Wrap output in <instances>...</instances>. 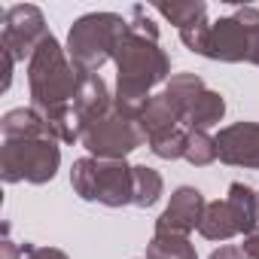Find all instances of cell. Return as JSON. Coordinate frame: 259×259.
Here are the masks:
<instances>
[{
    "label": "cell",
    "instance_id": "cell-26",
    "mask_svg": "<svg viewBox=\"0 0 259 259\" xmlns=\"http://www.w3.org/2000/svg\"><path fill=\"white\" fill-rule=\"evenodd\" d=\"M22 256V247H16L10 238H4V244H0V259H19Z\"/></svg>",
    "mask_w": 259,
    "mask_h": 259
},
{
    "label": "cell",
    "instance_id": "cell-17",
    "mask_svg": "<svg viewBox=\"0 0 259 259\" xmlns=\"http://www.w3.org/2000/svg\"><path fill=\"white\" fill-rule=\"evenodd\" d=\"M207 85H204V79L198 76V73H177V76H171L168 79V85H165V95H168V101L180 110V116L189 110V104L204 92Z\"/></svg>",
    "mask_w": 259,
    "mask_h": 259
},
{
    "label": "cell",
    "instance_id": "cell-13",
    "mask_svg": "<svg viewBox=\"0 0 259 259\" xmlns=\"http://www.w3.org/2000/svg\"><path fill=\"white\" fill-rule=\"evenodd\" d=\"M138 125H141V132L147 141L153 138H162L168 132H177V128H183V116L180 110L168 101V95H150V101L141 107L138 113Z\"/></svg>",
    "mask_w": 259,
    "mask_h": 259
},
{
    "label": "cell",
    "instance_id": "cell-20",
    "mask_svg": "<svg viewBox=\"0 0 259 259\" xmlns=\"http://www.w3.org/2000/svg\"><path fill=\"white\" fill-rule=\"evenodd\" d=\"M183 159H186L189 165H195V168H204V165L217 162V159H220V153H217V138H210L207 132H189V135H186V153H183Z\"/></svg>",
    "mask_w": 259,
    "mask_h": 259
},
{
    "label": "cell",
    "instance_id": "cell-3",
    "mask_svg": "<svg viewBox=\"0 0 259 259\" xmlns=\"http://www.w3.org/2000/svg\"><path fill=\"white\" fill-rule=\"evenodd\" d=\"M135 165L125 159H76L70 168V186L82 201H98L104 207H125L135 201Z\"/></svg>",
    "mask_w": 259,
    "mask_h": 259
},
{
    "label": "cell",
    "instance_id": "cell-10",
    "mask_svg": "<svg viewBox=\"0 0 259 259\" xmlns=\"http://www.w3.org/2000/svg\"><path fill=\"white\" fill-rule=\"evenodd\" d=\"M204 195L195 189V186H180L171 192V201L165 207V213L156 220V232L162 235H186L195 232L201 226V217H204Z\"/></svg>",
    "mask_w": 259,
    "mask_h": 259
},
{
    "label": "cell",
    "instance_id": "cell-22",
    "mask_svg": "<svg viewBox=\"0 0 259 259\" xmlns=\"http://www.w3.org/2000/svg\"><path fill=\"white\" fill-rule=\"evenodd\" d=\"M22 259H67V253H61V250H55V247L25 244V247H22Z\"/></svg>",
    "mask_w": 259,
    "mask_h": 259
},
{
    "label": "cell",
    "instance_id": "cell-2",
    "mask_svg": "<svg viewBox=\"0 0 259 259\" xmlns=\"http://www.w3.org/2000/svg\"><path fill=\"white\" fill-rule=\"evenodd\" d=\"M28 85H31L34 110L40 116L73 107L76 85H79V70L70 64L61 43L52 34L37 46V52L28 61Z\"/></svg>",
    "mask_w": 259,
    "mask_h": 259
},
{
    "label": "cell",
    "instance_id": "cell-7",
    "mask_svg": "<svg viewBox=\"0 0 259 259\" xmlns=\"http://www.w3.org/2000/svg\"><path fill=\"white\" fill-rule=\"evenodd\" d=\"M204 58L213 61H253L259 64V10L244 7L229 19L210 25Z\"/></svg>",
    "mask_w": 259,
    "mask_h": 259
},
{
    "label": "cell",
    "instance_id": "cell-25",
    "mask_svg": "<svg viewBox=\"0 0 259 259\" xmlns=\"http://www.w3.org/2000/svg\"><path fill=\"white\" fill-rule=\"evenodd\" d=\"M241 247H244V253H247L250 259H259V226H256L250 235H244V244H241Z\"/></svg>",
    "mask_w": 259,
    "mask_h": 259
},
{
    "label": "cell",
    "instance_id": "cell-5",
    "mask_svg": "<svg viewBox=\"0 0 259 259\" xmlns=\"http://www.w3.org/2000/svg\"><path fill=\"white\" fill-rule=\"evenodd\" d=\"M61 150L52 138H22L4 141L0 147V177L4 183H49L58 174Z\"/></svg>",
    "mask_w": 259,
    "mask_h": 259
},
{
    "label": "cell",
    "instance_id": "cell-6",
    "mask_svg": "<svg viewBox=\"0 0 259 259\" xmlns=\"http://www.w3.org/2000/svg\"><path fill=\"white\" fill-rule=\"evenodd\" d=\"M259 217V192L244 183H232L223 201H210L204 207L198 235L207 241H229L235 235H250Z\"/></svg>",
    "mask_w": 259,
    "mask_h": 259
},
{
    "label": "cell",
    "instance_id": "cell-23",
    "mask_svg": "<svg viewBox=\"0 0 259 259\" xmlns=\"http://www.w3.org/2000/svg\"><path fill=\"white\" fill-rule=\"evenodd\" d=\"M210 259H250V256H247L244 247H238V244H223L220 250L210 253Z\"/></svg>",
    "mask_w": 259,
    "mask_h": 259
},
{
    "label": "cell",
    "instance_id": "cell-15",
    "mask_svg": "<svg viewBox=\"0 0 259 259\" xmlns=\"http://www.w3.org/2000/svg\"><path fill=\"white\" fill-rule=\"evenodd\" d=\"M0 135L4 141H22V138H49L46 122L34 107H19L10 110L4 119H0Z\"/></svg>",
    "mask_w": 259,
    "mask_h": 259
},
{
    "label": "cell",
    "instance_id": "cell-4",
    "mask_svg": "<svg viewBox=\"0 0 259 259\" xmlns=\"http://www.w3.org/2000/svg\"><path fill=\"white\" fill-rule=\"evenodd\" d=\"M128 31V22L116 13H89L73 22L67 34V58L79 73H98Z\"/></svg>",
    "mask_w": 259,
    "mask_h": 259
},
{
    "label": "cell",
    "instance_id": "cell-14",
    "mask_svg": "<svg viewBox=\"0 0 259 259\" xmlns=\"http://www.w3.org/2000/svg\"><path fill=\"white\" fill-rule=\"evenodd\" d=\"M223 116H226V101H223V95L204 89V92L189 104V110L183 113V128H186V132H207V128L220 125Z\"/></svg>",
    "mask_w": 259,
    "mask_h": 259
},
{
    "label": "cell",
    "instance_id": "cell-18",
    "mask_svg": "<svg viewBox=\"0 0 259 259\" xmlns=\"http://www.w3.org/2000/svg\"><path fill=\"white\" fill-rule=\"evenodd\" d=\"M132 174H135V201H132V204H138V207H153V204L162 198V192H165L162 174H159L156 168H147V165H135Z\"/></svg>",
    "mask_w": 259,
    "mask_h": 259
},
{
    "label": "cell",
    "instance_id": "cell-24",
    "mask_svg": "<svg viewBox=\"0 0 259 259\" xmlns=\"http://www.w3.org/2000/svg\"><path fill=\"white\" fill-rule=\"evenodd\" d=\"M0 61H4V79H0V89H10V82H13V64H16V58L4 49V46H0Z\"/></svg>",
    "mask_w": 259,
    "mask_h": 259
},
{
    "label": "cell",
    "instance_id": "cell-11",
    "mask_svg": "<svg viewBox=\"0 0 259 259\" xmlns=\"http://www.w3.org/2000/svg\"><path fill=\"white\" fill-rule=\"evenodd\" d=\"M220 162L235 168H259V122H235L217 135Z\"/></svg>",
    "mask_w": 259,
    "mask_h": 259
},
{
    "label": "cell",
    "instance_id": "cell-1",
    "mask_svg": "<svg viewBox=\"0 0 259 259\" xmlns=\"http://www.w3.org/2000/svg\"><path fill=\"white\" fill-rule=\"evenodd\" d=\"M116 67H119V79H116V101L113 107L125 116L141 113V107L150 101L153 85L165 82L171 73V58L159 49V37L141 34L128 25V31L122 34L116 55H113Z\"/></svg>",
    "mask_w": 259,
    "mask_h": 259
},
{
    "label": "cell",
    "instance_id": "cell-19",
    "mask_svg": "<svg viewBox=\"0 0 259 259\" xmlns=\"http://www.w3.org/2000/svg\"><path fill=\"white\" fill-rule=\"evenodd\" d=\"M156 10L165 19H171V25H177V31H186L192 25L207 22V7L201 4V0H195V4H159Z\"/></svg>",
    "mask_w": 259,
    "mask_h": 259
},
{
    "label": "cell",
    "instance_id": "cell-16",
    "mask_svg": "<svg viewBox=\"0 0 259 259\" xmlns=\"http://www.w3.org/2000/svg\"><path fill=\"white\" fill-rule=\"evenodd\" d=\"M144 259H198V253H195V247L189 244L186 235H162V232H156L153 241L147 244Z\"/></svg>",
    "mask_w": 259,
    "mask_h": 259
},
{
    "label": "cell",
    "instance_id": "cell-8",
    "mask_svg": "<svg viewBox=\"0 0 259 259\" xmlns=\"http://www.w3.org/2000/svg\"><path fill=\"white\" fill-rule=\"evenodd\" d=\"M144 132L135 116H125L116 107L104 116L95 119L89 125H82V147L89 150V156L95 159H125L132 150H138L144 144Z\"/></svg>",
    "mask_w": 259,
    "mask_h": 259
},
{
    "label": "cell",
    "instance_id": "cell-9",
    "mask_svg": "<svg viewBox=\"0 0 259 259\" xmlns=\"http://www.w3.org/2000/svg\"><path fill=\"white\" fill-rule=\"evenodd\" d=\"M49 37L43 13L37 7L19 4L10 7L4 13V28H0V46H4L16 61H31V55L37 52V46Z\"/></svg>",
    "mask_w": 259,
    "mask_h": 259
},
{
    "label": "cell",
    "instance_id": "cell-12",
    "mask_svg": "<svg viewBox=\"0 0 259 259\" xmlns=\"http://www.w3.org/2000/svg\"><path fill=\"white\" fill-rule=\"evenodd\" d=\"M113 95L107 89V82L98 73H79V85H76V98H73V110L82 119V125L104 119L113 110Z\"/></svg>",
    "mask_w": 259,
    "mask_h": 259
},
{
    "label": "cell",
    "instance_id": "cell-21",
    "mask_svg": "<svg viewBox=\"0 0 259 259\" xmlns=\"http://www.w3.org/2000/svg\"><path fill=\"white\" fill-rule=\"evenodd\" d=\"M186 128H177V132H168V135H162V138H153L150 141V150H153V156H159V159H183V153H186Z\"/></svg>",
    "mask_w": 259,
    "mask_h": 259
}]
</instances>
